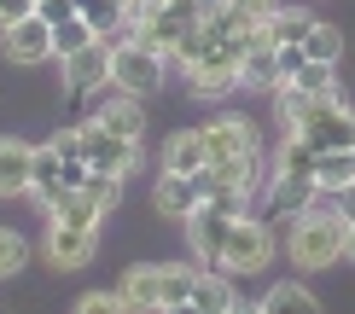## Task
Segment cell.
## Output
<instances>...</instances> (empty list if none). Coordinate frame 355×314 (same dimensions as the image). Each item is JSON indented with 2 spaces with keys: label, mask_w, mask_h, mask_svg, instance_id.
<instances>
[{
  "label": "cell",
  "mask_w": 355,
  "mask_h": 314,
  "mask_svg": "<svg viewBox=\"0 0 355 314\" xmlns=\"http://www.w3.org/2000/svg\"><path fill=\"white\" fill-rule=\"evenodd\" d=\"M344 238H349V216L344 209H303V216H291V262L303 268V274H320V268H338V256H344Z\"/></svg>",
  "instance_id": "cell-1"
},
{
  "label": "cell",
  "mask_w": 355,
  "mask_h": 314,
  "mask_svg": "<svg viewBox=\"0 0 355 314\" xmlns=\"http://www.w3.org/2000/svg\"><path fill=\"white\" fill-rule=\"evenodd\" d=\"M192 279H198V268H175V262L128 268L123 274V303L128 308H192Z\"/></svg>",
  "instance_id": "cell-2"
},
{
  "label": "cell",
  "mask_w": 355,
  "mask_h": 314,
  "mask_svg": "<svg viewBox=\"0 0 355 314\" xmlns=\"http://www.w3.org/2000/svg\"><path fill=\"white\" fill-rule=\"evenodd\" d=\"M164 64L169 58L157 53V47H146L140 35H123V41H111V82L116 87H128V94H157V82H164Z\"/></svg>",
  "instance_id": "cell-3"
},
{
  "label": "cell",
  "mask_w": 355,
  "mask_h": 314,
  "mask_svg": "<svg viewBox=\"0 0 355 314\" xmlns=\"http://www.w3.org/2000/svg\"><path fill=\"white\" fill-rule=\"evenodd\" d=\"M268 262H274V233H268V221H257L250 209H245V216H233L227 245H221V268H227V274H262Z\"/></svg>",
  "instance_id": "cell-4"
},
{
  "label": "cell",
  "mask_w": 355,
  "mask_h": 314,
  "mask_svg": "<svg viewBox=\"0 0 355 314\" xmlns=\"http://www.w3.org/2000/svg\"><path fill=\"white\" fill-rule=\"evenodd\" d=\"M297 134L315 146V152H355V111L344 105V94H327L297 123Z\"/></svg>",
  "instance_id": "cell-5"
},
{
  "label": "cell",
  "mask_w": 355,
  "mask_h": 314,
  "mask_svg": "<svg viewBox=\"0 0 355 314\" xmlns=\"http://www.w3.org/2000/svg\"><path fill=\"white\" fill-rule=\"evenodd\" d=\"M76 134H82V157H87V169H105V175H135V169H140V140L111 134L105 123H94V116H87Z\"/></svg>",
  "instance_id": "cell-6"
},
{
  "label": "cell",
  "mask_w": 355,
  "mask_h": 314,
  "mask_svg": "<svg viewBox=\"0 0 355 314\" xmlns=\"http://www.w3.org/2000/svg\"><path fill=\"white\" fill-rule=\"evenodd\" d=\"M94 245H99V221L53 216V227H47V256H53V268H87Z\"/></svg>",
  "instance_id": "cell-7"
},
{
  "label": "cell",
  "mask_w": 355,
  "mask_h": 314,
  "mask_svg": "<svg viewBox=\"0 0 355 314\" xmlns=\"http://www.w3.org/2000/svg\"><path fill=\"white\" fill-rule=\"evenodd\" d=\"M227 227H233V216L221 204H198L187 216V245H192V256H198L204 268H221V245H227Z\"/></svg>",
  "instance_id": "cell-8"
},
{
  "label": "cell",
  "mask_w": 355,
  "mask_h": 314,
  "mask_svg": "<svg viewBox=\"0 0 355 314\" xmlns=\"http://www.w3.org/2000/svg\"><path fill=\"white\" fill-rule=\"evenodd\" d=\"M94 123H105L111 134H128V140H140L146 128V111H140V94H128V87H94Z\"/></svg>",
  "instance_id": "cell-9"
},
{
  "label": "cell",
  "mask_w": 355,
  "mask_h": 314,
  "mask_svg": "<svg viewBox=\"0 0 355 314\" xmlns=\"http://www.w3.org/2000/svg\"><path fill=\"white\" fill-rule=\"evenodd\" d=\"M0 47H6V58H12V64H47V58H53V24L41 18V12H29V18L6 24Z\"/></svg>",
  "instance_id": "cell-10"
},
{
  "label": "cell",
  "mask_w": 355,
  "mask_h": 314,
  "mask_svg": "<svg viewBox=\"0 0 355 314\" xmlns=\"http://www.w3.org/2000/svg\"><path fill=\"white\" fill-rule=\"evenodd\" d=\"M58 64H64V87L70 94H94V87L111 82V41L94 35L87 47H76L70 58H58Z\"/></svg>",
  "instance_id": "cell-11"
},
{
  "label": "cell",
  "mask_w": 355,
  "mask_h": 314,
  "mask_svg": "<svg viewBox=\"0 0 355 314\" xmlns=\"http://www.w3.org/2000/svg\"><path fill=\"white\" fill-rule=\"evenodd\" d=\"M152 204H157V216H164V221H187V216H192V209H198L204 198H198V181H192V175H175V169H164V181H157Z\"/></svg>",
  "instance_id": "cell-12"
},
{
  "label": "cell",
  "mask_w": 355,
  "mask_h": 314,
  "mask_svg": "<svg viewBox=\"0 0 355 314\" xmlns=\"http://www.w3.org/2000/svg\"><path fill=\"white\" fill-rule=\"evenodd\" d=\"M204 128H210V163L216 157H233V152H262L250 116H216V123H204Z\"/></svg>",
  "instance_id": "cell-13"
},
{
  "label": "cell",
  "mask_w": 355,
  "mask_h": 314,
  "mask_svg": "<svg viewBox=\"0 0 355 314\" xmlns=\"http://www.w3.org/2000/svg\"><path fill=\"white\" fill-rule=\"evenodd\" d=\"M204 163H210V128H181L164 146V169H175V175H198Z\"/></svg>",
  "instance_id": "cell-14"
},
{
  "label": "cell",
  "mask_w": 355,
  "mask_h": 314,
  "mask_svg": "<svg viewBox=\"0 0 355 314\" xmlns=\"http://www.w3.org/2000/svg\"><path fill=\"white\" fill-rule=\"evenodd\" d=\"M29 175H35V146L0 140V198H18V192H29Z\"/></svg>",
  "instance_id": "cell-15"
},
{
  "label": "cell",
  "mask_w": 355,
  "mask_h": 314,
  "mask_svg": "<svg viewBox=\"0 0 355 314\" xmlns=\"http://www.w3.org/2000/svg\"><path fill=\"white\" fill-rule=\"evenodd\" d=\"M239 303V291H233L227 268H198V279H192V308L198 314H227Z\"/></svg>",
  "instance_id": "cell-16"
},
{
  "label": "cell",
  "mask_w": 355,
  "mask_h": 314,
  "mask_svg": "<svg viewBox=\"0 0 355 314\" xmlns=\"http://www.w3.org/2000/svg\"><path fill=\"white\" fill-rule=\"evenodd\" d=\"M320 186L315 181H297V175H274L268 181V209L274 216H303V209H315Z\"/></svg>",
  "instance_id": "cell-17"
},
{
  "label": "cell",
  "mask_w": 355,
  "mask_h": 314,
  "mask_svg": "<svg viewBox=\"0 0 355 314\" xmlns=\"http://www.w3.org/2000/svg\"><path fill=\"white\" fill-rule=\"evenodd\" d=\"M315 169H320V152L303 140L297 128H286V140H279V152H274V175H297V181H315Z\"/></svg>",
  "instance_id": "cell-18"
},
{
  "label": "cell",
  "mask_w": 355,
  "mask_h": 314,
  "mask_svg": "<svg viewBox=\"0 0 355 314\" xmlns=\"http://www.w3.org/2000/svg\"><path fill=\"white\" fill-rule=\"evenodd\" d=\"M58 192H64V157H58V146H41L35 152V175H29V198L47 209Z\"/></svg>",
  "instance_id": "cell-19"
},
{
  "label": "cell",
  "mask_w": 355,
  "mask_h": 314,
  "mask_svg": "<svg viewBox=\"0 0 355 314\" xmlns=\"http://www.w3.org/2000/svg\"><path fill=\"white\" fill-rule=\"evenodd\" d=\"M187 82H192V94H198V99H227L233 87H245V70L239 64H192Z\"/></svg>",
  "instance_id": "cell-20"
},
{
  "label": "cell",
  "mask_w": 355,
  "mask_h": 314,
  "mask_svg": "<svg viewBox=\"0 0 355 314\" xmlns=\"http://www.w3.org/2000/svg\"><path fill=\"white\" fill-rule=\"evenodd\" d=\"M309 29H315V12H303V6H274L268 18H262V41L286 47V41H303Z\"/></svg>",
  "instance_id": "cell-21"
},
{
  "label": "cell",
  "mask_w": 355,
  "mask_h": 314,
  "mask_svg": "<svg viewBox=\"0 0 355 314\" xmlns=\"http://www.w3.org/2000/svg\"><path fill=\"white\" fill-rule=\"evenodd\" d=\"M349 181H355V152H320V169H315L320 198H338Z\"/></svg>",
  "instance_id": "cell-22"
},
{
  "label": "cell",
  "mask_w": 355,
  "mask_h": 314,
  "mask_svg": "<svg viewBox=\"0 0 355 314\" xmlns=\"http://www.w3.org/2000/svg\"><path fill=\"white\" fill-rule=\"evenodd\" d=\"M94 35H99V29L87 24L82 12H70V18H58V24H53V58H70L76 47H87Z\"/></svg>",
  "instance_id": "cell-23"
},
{
  "label": "cell",
  "mask_w": 355,
  "mask_h": 314,
  "mask_svg": "<svg viewBox=\"0 0 355 314\" xmlns=\"http://www.w3.org/2000/svg\"><path fill=\"white\" fill-rule=\"evenodd\" d=\"M245 87H279V64H274V41H257L245 53Z\"/></svg>",
  "instance_id": "cell-24"
},
{
  "label": "cell",
  "mask_w": 355,
  "mask_h": 314,
  "mask_svg": "<svg viewBox=\"0 0 355 314\" xmlns=\"http://www.w3.org/2000/svg\"><path fill=\"white\" fill-rule=\"evenodd\" d=\"M303 53L320 58V64H338V58H344V35H338V24H320L315 18V29L303 35Z\"/></svg>",
  "instance_id": "cell-25"
},
{
  "label": "cell",
  "mask_w": 355,
  "mask_h": 314,
  "mask_svg": "<svg viewBox=\"0 0 355 314\" xmlns=\"http://www.w3.org/2000/svg\"><path fill=\"white\" fill-rule=\"evenodd\" d=\"M262 308H268V314H286V308H315V291H309V286H297V279H279V286L268 291V297H262Z\"/></svg>",
  "instance_id": "cell-26"
},
{
  "label": "cell",
  "mask_w": 355,
  "mask_h": 314,
  "mask_svg": "<svg viewBox=\"0 0 355 314\" xmlns=\"http://www.w3.org/2000/svg\"><path fill=\"white\" fill-rule=\"evenodd\" d=\"M291 82L309 87V94H338V64H320V58H309V64H303Z\"/></svg>",
  "instance_id": "cell-27"
},
{
  "label": "cell",
  "mask_w": 355,
  "mask_h": 314,
  "mask_svg": "<svg viewBox=\"0 0 355 314\" xmlns=\"http://www.w3.org/2000/svg\"><path fill=\"white\" fill-rule=\"evenodd\" d=\"M24 262H29V245H24V233L0 227V279H12V274H18Z\"/></svg>",
  "instance_id": "cell-28"
},
{
  "label": "cell",
  "mask_w": 355,
  "mask_h": 314,
  "mask_svg": "<svg viewBox=\"0 0 355 314\" xmlns=\"http://www.w3.org/2000/svg\"><path fill=\"white\" fill-rule=\"evenodd\" d=\"M274 64H279V82H291V76H297V70L309 64L303 41H286V47H274Z\"/></svg>",
  "instance_id": "cell-29"
},
{
  "label": "cell",
  "mask_w": 355,
  "mask_h": 314,
  "mask_svg": "<svg viewBox=\"0 0 355 314\" xmlns=\"http://www.w3.org/2000/svg\"><path fill=\"white\" fill-rule=\"evenodd\" d=\"M76 308L82 314H111V308H128V303H123V291H87Z\"/></svg>",
  "instance_id": "cell-30"
},
{
  "label": "cell",
  "mask_w": 355,
  "mask_h": 314,
  "mask_svg": "<svg viewBox=\"0 0 355 314\" xmlns=\"http://www.w3.org/2000/svg\"><path fill=\"white\" fill-rule=\"evenodd\" d=\"M29 12H35V0H0V29L18 24V18H29Z\"/></svg>",
  "instance_id": "cell-31"
},
{
  "label": "cell",
  "mask_w": 355,
  "mask_h": 314,
  "mask_svg": "<svg viewBox=\"0 0 355 314\" xmlns=\"http://www.w3.org/2000/svg\"><path fill=\"white\" fill-rule=\"evenodd\" d=\"M233 6H245L250 18H268V12H274V0H233Z\"/></svg>",
  "instance_id": "cell-32"
},
{
  "label": "cell",
  "mask_w": 355,
  "mask_h": 314,
  "mask_svg": "<svg viewBox=\"0 0 355 314\" xmlns=\"http://www.w3.org/2000/svg\"><path fill=\"white\" fill-rule=\"evenodd\" d=\"M332 204H338V209H344V216H349V221H355V181H349V186H344V192H338V198H332Z\"/></svg>",
  "instance_id": "cell-33"
},
{
  "label": "cell",
  "mask_w": 355,
  "mask_h": 314,
  "mask_svg": "<svg viewBox=\"0 0 355 314\" xmlns=\"http://www.w3.org/2000/svg\"><path fill=\"white\" fill-rule=\"evenodd\" d=\"M344 262H355V221H349V238H344Z\"/></svg>",
  "instance_id": "cell-34"
}]
</instances>
